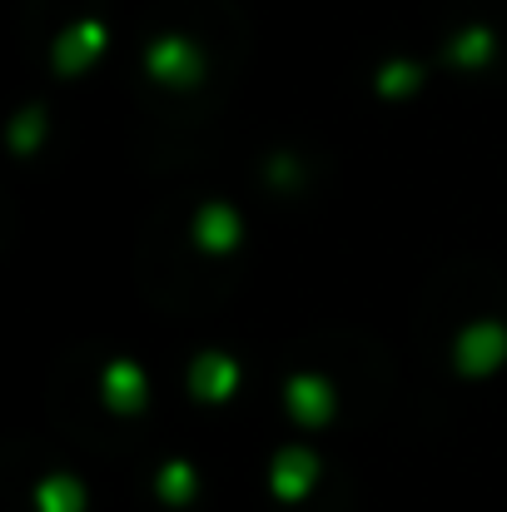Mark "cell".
<instances>
[{
	"label": "cell",
	"instance_id": "1",
	"mask_svg": "<svg viewBox=\"0 0 507 512\" xmlns=\"http://www.w3.org/2000/svg\"><path fill=\"white\" fill-rule=\"evenodd\" d=\"M507 348V334L493 329V324H478L468 339H463V368L473 373V358H483V368H493V358H503Z\"/></svg>",
	"mask_w": 507,
	"mask_h": 512
}]
</instances>
